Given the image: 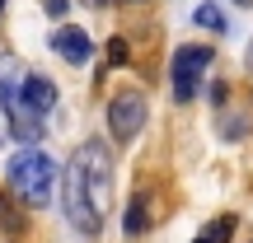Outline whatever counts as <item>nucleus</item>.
Masks as SVG:
<instances>
[{"label": "nucleus", "instance_id": "6", "mask_svg": "<svg viewBox=\"0 0 253 243\" xmlns=\"http://www.w3.org/2000/svg\"><path fill=\"white\" fill-rule=\"evenodd\" d=\"M19 84H24V66H19V56H0V103H5V108L19 103Z\"/></svg>", "mask_w": 253, "mask_h": 243}, {"label": "nucleus", "instance_id": "13", "mask_svg": "<svg viewBox=\"0 0 253 243\" xmlns=\"http://www.w3.org/2000/svg\"><path fill=\"white\" fill-rule=\"evenodd\" d=\"M239 5H253V0H239Z\"/></svg>", "mask_w": 253, "mask_h": 243}, {"label": "nucleus", "instance_id": "8", "mask_svg": "<svg viewBox=\"0 0 253 243\" xmlns=\"http://www.w3.org/2000/svg\"><path fill=\"white\" fill-rule=\"evenodd\" d=\"M230 234H235V215H220V220H211V225L202 229L197 243H230Z\"/></svg>", "mask_w": 253, "mask_h": 243}, {"label": "nucleus", "instance_id": "9", "mask_svg": "<svg viewBox=\"0 0 253 243\" xmlns=\"http://www.w3.org/2000/svg\"><path fill=\"white\" fill-rule=\"evenodd\" d=\"M197 19L202 28H216V33H225V14H220V5H197Z\"/></svg>", "mask_w": 253, "mask_h": 243}, {"label": "nucleus", "instance_id": "10", "mask_svg": "<svg viewBox=\"0 0 253 243\" xmlns=\"http://www.w3.org/2000/svg\"><path fill=\"white\" fill-rule=\"evenodd\" d=\"M131 61V47H126V37H113L108 42V66H126Z\"/></svg>", "mask_w": 253, "mask_h": 243}, {"label": "nucleus", "instance_id": "11", "mask_svg": "<svg viewBox=\"0 0 253 243\" xmlns=\"http://www.w3.org/2000/svg\"><path fill=\"white\" fill-rule=\"evenodd\" d=\"M66 9H71V0H47V14L52 19H66Z\"/></svg>", "mask_w": 253, "mask_h": 243}, {"label": "nucleus", "instance_id": "1", "mask_svg": "<svg viewBox=\"0 0 253 243\" xmlns=\"http://www.w3.org/2000/svg\"><path fill=\"white\" fill-rule=\"evenodd\" d=\"M5 178H9V192L24 206H47L52 187H56V159L38 145H19L14 159L5 164Z\"/></svg>", "mask_w": 253, "mask_h": 243}, {"label": "nucleus", "instance_id": "5", "mask_svg": "<svg viewBox=\"0 0 253 243\" xmlns=\"http://www.w3.org/2000/svg\"><path fill=\"white\" fill-rule=\"evenodd\" d=\"M52 47H56V56H66L71 66H84V61L94 56V42H89V33H84V28H75V24L56 28V33H52Z\"/></svg>", "mask_w": 253, "mask_h": 243}, {"label": "nucleus", "instance_id": "3", "mask_svg": "<svg viewBox=\"0 0 253 243\" xmlns=\"http://www.w3.org/2000/svg\"><path fill=\"white\" fill-rule=\"evenodd\" d=\"M216 61V47H202V42H188L173 52V66H169V80H173V99L178 103H192L202 89V75L211 70Z\"/></svg>", "mask_w": 253, "mask_h": 243}, {"label": "nucleus", "instance_id": "12", "mask_svg": "<svg viewBox=\"0 0 253 243\" xmlns=\"http://www.w3.org/2000/svg\"><path fill=\"white\" fill-rule=\"evenodd\" d=\"M249 70H253V42H249Z\"/></svg>", "mask_w": 253, "mask_h": 243}, {"label": "nucleus", "instance_id": "7", "mask_svg": "<svg viewBox=\"0 0 253 243\" xmlns=\"http://www.w3.org/2000/svg\"><path fill=\"white\" fill-rule=\"evenodd\" d=\"M122 229H126L131 239H141L145 229H150V206H145V197H141V192H136V197H131V206H126V220H122Z\"/></svg>", "mask_w": 253, "mask_h": 243}, {"label": "nucleus", "instance_id": "2", "mask_svg": "<svg viewBox=\"0 0 253 243\" xmlns=\"http://www.w3.org/2000/svg\"><path fill=\"white\" fill-rule=\"evenodd\" d=\"M71 164L80 169V178H84V187H89V201H94V210H108V192H113V154L103 150V140H84L80 150L71 154Z\"/></svg>", "mask_w": 253, "mask_h": 243}, {"label": "nucleus", "instance_id": "4", "mask_svg": "<svg viewBox=\"0 0 253 243\" xmlns=\"http://www.w3.org/2000/svg\"><path fill=\"white\" fill-rule=\"evenodd\" d=\"M141 126H145V99L136 89L113 94V103H108V131H113V140H122V145L136 140Z\"/></svg>", "mask_w": 253, "mask_h": 243}, {"label": "nucleus", "instance_id": "14", "mask_svg": "<svg viewBox=\"0 0 253 243\" xmlns=\"http://www.w3.org/2000/svg\"><path fill=\"white\" fill-rule=\"evenodd\" d=\"M0 9H5V0H0Z\"/></svg>", "mask_w": 253, "mask_h": 243}]
</instances>
